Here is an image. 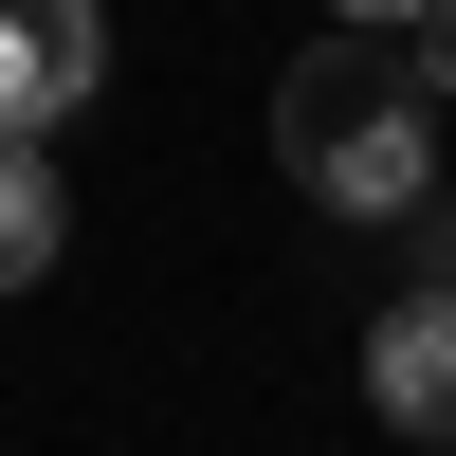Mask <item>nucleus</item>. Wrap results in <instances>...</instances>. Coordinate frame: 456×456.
<instances>
[{
    "mask_svg": "<svg viewBox=\"0 0 456 456\" xmlns=\"http://www.w3.org/2000/svg\"><path fill=\"white\" fill-rule=\"evenodd\" d=\"M110 92V19L92 0H0V128H73Z\"/></svg>",
    "mask_w": 456,
    "mask_h": 456,
    "instance_id": "f03ea898",
    "label": "nucleus"
},
{
    "mask_svg": "<svg viewBox=\"0 0 456 456\" xmlns=\"http://www.w3.org/2000/svg\"><path fill=\"white\" fill-rule=\"evenodd\" d=\"M384 37H402V55H420V73H438V92H456V0H402V19H384Z\"/></svg>",
    "mask_w": 456,
    "mask_h": 456,
    "instance_id": "39448f33",
    "label": "nucleus"
},
{
    "mask_svg": "<svg viewBox=\"0 0 456 456\" xmlns=\"http://www.w3.org/2000/svg\"><path fill=\"white\" fill-rule=\"evenodd\" d=\"M274 165L311 183V201H347V219L438 201V73L402 55L384 19H329L311 55L274 73Z\"/></svg>",
    "mask_w": 456,
    "mask_h": 456,
    "instance_id": "f257e3e1",
    "label": "nucleus"
},
{
    "mask_svg": "<svg viewBox=\"0 0 456 456\" xmlns=\"http://www.w3.org/2000/svg\"><path fill=\"white\" fill-rule=\"evenodd\" d=\"M329 19H402V0H329Z\"/></svg>",
    "mask_w": 456,
    "mask_h": 456,
    "instance_id": "423d86ee",
    "label": "nucleus"
},
{
    "mask_svg": "<svg viewBox=\"0 0 456 456\" xmlns=\"http://www.w3.org/2000/svg\"><path fill=\"white\" fill-rule=\"evenodd\" d=\"M55 238H73L55 165H37V128H0V292H37V274H55Z\"/></svg>",
    "mask_w": 456,
    "mask_h": 456,
    "instance_id": "20e7f679",
    "label": "nucleus"
},
{
    "mask_svg": "<svg viewBox=\"0 0 456 456\" xmlns=\"http://www.w3.org/2000/svg\"><path fill=\"white\" fill-rule=\"evenodd\" d=\"M365 402L402 438H456V274H420L402 311H365Z\"/></svg>",
    "mask_w": 456,
    "mask_h": 456,
    "instance_id": "7ed1b4c3",
    "label": "nucleus"
}]
</instances>
